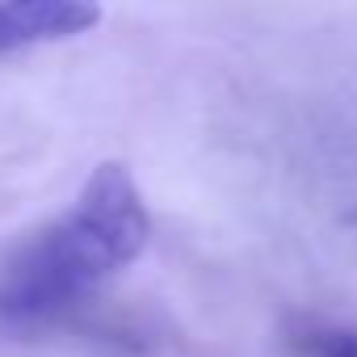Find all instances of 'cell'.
<instances>
[{"label":"cell","mask_w":357,"mask_h":357,"mask_svg":"<svg viewBox=\"0 0 357 357\" xmlns=\"http://www.w3.org/2000/svg\"><path fill=\"white\" fill-rule=\"evenodd\" d=\"M298 357H357V332L349 328H303L294 336Z\"/></svg>","instance_id":"cell-3"},{"label":"cell","mask_w":357,"mask_h":357,"mask_svg":"<svg viewBox=\"0 0 357 357\" xmlns=\"http://www.w3.org/2000/svg\"><path fill=\"white\" fill-rule=\"evenodd\" d=\"M151 236V219L135 176L122 164H101L76 202L38 231L0 273V319L43 324L118 278Z\"/></svg>","instance_id":"cell-1"},{"label":"cell","mask_w":357,"mask_h":357,"mask_svg":"<svg viewBox=\"0 0 357 357\" xmlns=\"http://www.w3.org/2000/svg\"><path fill=\"white\" fill-rule=\"evenodd\" d=\"M97 17L101 9L84 0H9L0 5V55L76 38L93 30Z\"/></svg>","instance_id":"cell-2"}]
</instances>
